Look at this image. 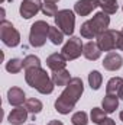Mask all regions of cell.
Instances as JSON below:
<instances>
[{"instance_id": "5b68a950", "label": "cell", "mask_w": 123, "mask_h": 125, "mask_svg": "<svg viewBox=\"0 0 123 125\" xmlns=\"http://www.w3.org/2000/svg\"><path fill=\"white\" fill-rule=\"evenodd\" d=\"M0 39L4 45L13 48L20 44V33L12 25V22L3 19L0 23Z\"/></svg>"}, {"instance_id": "7a4b0ae2", "label": "cell", "mask_w": 123, "mask_h": 125, "mask_svg": "<svg viewBox=\"0 0 123 125\" xmlns=\"http://www.w3.org/2000/svg\"><path fill=\"white\" fill-rule=\"evenodd\" d=\"M25 80L31 87L36 89L42 94H51L55 87L52 79L42 67H33L29 70H25Z\"/></svg>"}, {"instance_id": "484cf974", "label": "cell", "mask_w": 123, "mask_h": 125, "mask_svg": "<svg viewBox=\"0 0 123 125\" xmlns=\"http://www.w3.org/2000/svg\"><path fill=\"white\" fill-rule=\"evenodd\" d=\"M90 118L94 124H100L103 119H106V112L100 108H93L91 114H90Z\"/></svg>"}, {"instance_id": "83f0119b", "label": "cell", "mask_w": 123, "mask_h": 125, "mask_svg": "<svg viewBox=\"0 0 123 125\" xmlns=\"http://www.w3.org/2000/svg\"><path fill=\"white\" fill-rule=\"evenodd\" d=\"M98 125H116V124H114V121L112 118H106V119H103Z\"/></svg>"}, {"instance_id": "f1b7e54d", "label": "cell", "mask_w": 123, "mask_h": 125, "mask_svg": "<svg viewBox=\"0 0 123 125\" xmlns=\"http://www.w3.org/2000/svg\"><path fill=\"white\" fill-rule=\"evenodd\" d=\"M117 48L123 51V35L120 33V38H119V44H117Z\"/></svg>"}, {"instance_id": "1f68e13d", "label": "cell", "mask_w": 123, "mask_h": 125, "mask_svg": "<svg viewBox=\"0 0 123 125\" xmlns=\"http://www.w3.org/2000/svg\"><path fill=\"white\" fill-rule=\"evenodd\" d=\"M119 97H120V99L123 100V87L120 89V92H119Z\"/></svg>"}, {"instance_id": "5bb4252c", "label": "cell", "mask_w": 123, "mask_h": 125, "mask_svg": "<svg viewBox=\"0 0 123 125\" xmlns=\"http://www.w3.org/2000/svg\"><path fill=\"white\" fill-rule=\"evenodd\" d=\"M46 65H48L52 71L62 70V68H65V65H67V58H65L62 54L54 52V54H51V55L46 58Z\"/></svg>"}, {"instance_id": "3957f363", "label": "cell", "mask_w": 123, "mask_h": 125, "mask_svg": "<svg viewBox=\"0 0 123 125\" xmlns=\"http://www.w3.org/2000/svg\"><path fill=\"white\" fill-rule=\"evenodd\" d=\"M110 25V18L107 13L104 12H98L93 16V19L90 21H86L81 28H80V32H81V36L86 38V39H93V38H97L100 33H103L104 31H107Z\"/></svg>"}, {"instance_id": "4316f807", "label": "cell", "mask_w": 123, "mask_h": 125, "mask_svg": "<svg viewBox=\"0 0 123 125\" xmlns=\"http://www.w3.org/2000/svg\"><path fill=\"white\" fill-rule=\"evenodd\" d=\"M41 10L45 16H52V18H55V15L58 13V9H57L55 3H44Z\"/></svg>"}, {"instance_id": "ac0fdd59", "label": "cell", "mask_w": 123, "mask_h": 125, "mask_svg": "<svg viewBox=\"0 0 123 125\" xmlns=\"http://www.w3.org/2000/svg\"><path fill=\"white\" fill-rule=\"evenodd\" d=\"M122 87H123V79H122V77H112V79L107 82L106 93L119 96V92H120V89H122Z\"/></svg>"}, {"instance_id": "f546056e", "label": "cell", "mask_w": 123, "mask_h": 125, "mask_svg": "<svg viewBox=\"0 0 123 125\" xmlns=\"http://www.w3.org/2000/svg\"><path fill=\"white\" fill-rule=\"evenodd\" d=\"M48 125H64L61 121H58V119H52V121H49Z\"/></svg>"}, {"instance_id": "2e32d148", "label": "cell", "mask_w": 123, "mask_h": 125, "mask_svg": "<svg viewBox=\"0 0 123 125\" xmlns=\"http://www.w3.org/2000/svg\"><path fill=\"white\" fill-rule=\"evenodd\" d=\"M119 106V97L116 94H107L101 100V108L106 114H113Z\"/></svg>"}, {"instance_id": "9a60e30c", "label": "cell", "mask_w": 123, "mask_h": 125, "mask_svg": "<svg viewBox=\"0 0 123 125\" xmlns=\"http://www.w3.org/2000/svg\"><path fill=\"white\" fill-rule=\"evenodd\" d=\"M25 92L20 87H10L7 90V100L13 106H20L25 102Z\"/></svg>"}, {"instance_id": "277c9868", "label": "cell", "mask_w": 123, "mask_h": 125, "mask_svg": "<svg viewBox=\"0 0 123 125\" xmlns=\"http://www.w3.org/2000/svg\"><path fill=\"white\" fill-rule=\"evenodd\" d=\"M49 29L51 26L45 22V21H36L31 26V32H29V44L33 48H39L44 47L46 42V38L49 35Z\"/></svg>"}, {"instance_id": "9c48e42d", "label": "cell", "mask_w": 123, "mask_h": 125, "mask_svg": "<svg viewBox=\"0 0 123 125\" xmlns=\"http://www.w3.org/2000/svg\"><path fill=\"white\" fill-rule=\"evenodd\" d=\"M42 9V3L41 0H23L20 3V7H19V12H20V16L23 19H31L33 18L39 10Z\"/></svg>"}, {"instance_id": "d4e9b609", "label": "cell", "mask_w": 123, "mask_h": 125, "mask_svg": "<svg viewBox=\"0 0 123 125\" xmlns=\"http://www.w3.org/2000/svg\"><path fill=\"white\" fill-rule=\"evenodd\" d=\"M33 67H41L39 57H36V55H28V57H25L23 58V68L29 70V68H33Z\"/></svg>"}, {"instance_id": "4dcf8cb0", "label": "cell", "mask_w": 123, "mask_h": 125, "mask_svg": "<svg viewBox=\"0 0 123 125\" xmlns=\"http://www.w3.org/2000/svg\"><path fill=\"white\" fill-rule=\"evenodd\" d=\"M45 3H57V1H60V0H44Z\"/></svg>"}, {"instance_id": "ba28073f", "label": "cell", "mask_w": 123, "mask_h": 125, "mask_svg": "<svg viewBox=\"0 0 123 125\" xmlns=\"http://www.w3.org/2000/svg\"><path fill=\"white\" fill-rule=\"evenodd\" d=\"M119 38H120V32L114 31V29H107L103 33H100L97 36V44L101 48V51H113L117 48L119 44Z\"/></svg>"}, {"instance_id": "ffe728a7", "label": "cell", "mask_w": 123, "mask_h": 125, "mask_svg": "<svg viewBox=\"0 0 123 125\" xmlns=\"http://www.w3.org/2000/svg\"><path fill=\"white\" fill-rule=\"evenodd\" d=\"M101 82H103V76H101L100 71H97V70L90 71V74H88V84H90V87L93 90H98L100 86H101Z\"/></svg>"}, {"instance_id": "e0dca14e", "label": "cell", "mask_w": 123, "mask_h": 125, "mask_svg": "<svg viewBox=\"0 0 123 125\" xmlns=\"http://www.w3.org/2000/svg\"><path fill=\"white\" fill-rule=\"evenodd\" d=\"M52 82L55 86H67L70 82H71V74L68 70L62 68V70H57V71H52V76H51Z\"/></svg>"}, {"instance_id": "d6a6232c", "label": "cell", "mask_w": 123, "mask_h": 125, "mask_svg": "<svg viewBox=\"0 0 123 125\" xmlns=\"http://www.w3.org/2000/svg\"><path fill=\"white\" fill-rule=\"evenodd\" d=\"M119 118H120V121H122V122H123V111H122V112H120V114H119Z\"/></svg>"}, {"instance_id": "d6986e66", "label": "cell", "mask_w": 123, "mask_h": 125, "mask_svg": "<svg viewBox=\"0 0 123 125\" xmlns=\"http://www.w3.org/2000/svg\"><path fill=\"white\" fill-rule=\"evenodd\" d=\"M98 6L101 7V12L107 15H113L117 12V0H98Z\"/></svg>"}, {"instance_id": "8fae6325", "label": "cell", "mask_w": 123, "mask_h": 125, "mask_svg": "<svg viewBox=\"0 0 123 125\" xmlns=\"http://www.w3.org/2000/svg\"><path fill=\"white\" fill-rule=\"evenodd\" d=\"M96 7H98V0H78L74 4V12L80 16H88Z\"/></svg>"}, {"instance_id": "7c38bea8", "label": "cell", "mask_w": 123, "mask_h": 125, "mask_svg": "<svg viewBox=\"0 0 123 125\" xmlns=\"http://www.w3.org/2000/svg\"><path fill=\"white\" fill-rule=\"evenodd\" d=\"M28 118V109L23 106H16L15 109H12V112L9 114L7 119L12 125H22Z\"/></svg>"}, {"instance_id": "30bf717a", "label": "cell", "mask_w": 123, "mask_h": 125, "mask_svg": "<svg viewBox=\"0 0 123 125\" xmlns=\"http://www.w3.org/2000/svg\"><path fill=\"white\" fill-rule=\"evenodd\" d=\"M122 65H123L122 55L117 54V52H113V51H110V52L104 57V60H103V67H104L106 70H109V71L120 70Z\"/></svg>"}, {"instance_id": "603a6c76", "label": "cell", "mask_w": 123, "mask_h": 125, "mask_svg": "<svg viewBox=\"0 0 123 125\" xmlns=\"http://www.w3.org/2000/svg\"><path fill=\"white\" fill-rule=\"evenodd\" d=\"M22 68H23V61L19 60V58H12V60H9L6 62V70L9 73H12V74L19 73Z\"/></svg>"}, {"instance_id": "cb8c5ba5", "label": "cell", "mask_w": 123, "mask_h": 125, "mask_svg": "<svg viewBox=\"0 0 123 125\" xmlns=\"http://www.w3.org/2000/svg\"><path fill=\"white\" fill-rule=\"evenodd\" d=\"M71 122H72V125H87L88 124V116L84 111H78L72 115Z\"/></svg>"}, {"instance_id": "4fadbf2b", "label": "cell", "mask_w": 123, "mask_h": 125, "mask_svg": "<svg viewBox=\"0 0 123 125\" xmlns=\"http://www.w3.org/2000/svg\"><path fill=\"white\" fill-rule=\"evenodd\" d=\"M83 55H84L87 60H90V61H96V60H98V58H100V55H101V48L98 47V44H97V42L90 41V42L84 44Z\"/></svg>"}, {"instance_id": "7402d4cb", "label": "cell", "mask_w": 123, "mask_h": 125, "mask_svg": "<svg viewBox=\"0 0 123 125\" xmlns=\"http://www.w3.org/2000/svg\"><path fill=\"white\" fill-rule=\"evenodd\" d=\"M25 108L28 109V112H31L32 115H36L42 111V102L39 99H35V97H31L26 100L25 103Z\"/></svg>"}, {"instance_id": "8992f818", "label": "cell", "mask_w": 123, "mask_h": 125, "mask_svg": "<svg viewBox=\"0 0 123 125\" xmlns=\"http://www.w3.org/2000/svg\"><path fill=\"white\" fill-rule=\"evenodd\" d=\"M55 26H58L64 35L71 36L74 33V26H75V15L72 10L70 9H62L58 10V13L55 15Z\"/></svg>"}, {"instance_id": "6da1fadb", "label": "cell", "mask_w": 123, "mask_h": 125, "mask_svg": "<svg viewBox=\"0 0 123 125\" xmlns=\"http://www.w3.org/2000/svg\"><path fill=\"white\" fill-rule=\"evenodd\" d=\"M83 92H84L83 80L80 77H72L71 82L65 86L64 92L60 94V97L55 100V109H57V112H60L62 115H68L74 109L75 103L80 100Z\"/></svg>"}, {"instance_id": "52a82bcc", "label": "cell", "mask_w": 123, "mask_h": 125, "mask_svg": "<svg viewBox=\"0 0 123 125\" xmlns=\"http://www.w3.org/2000/svg\"><path fill=\"white\" fill-rule=\"evenodd\" d=\"M83 48H84V45H83L81 38H78V36H71V38L65 42V45L62 47L61 54L67 58V61H72V60H77V58L83 54Z\"/></svg>"}, {"instance_id": "44dd1931", "label": "cell", "mask_w": 123, "mask_h": 125, "mask_svg": "<svg viewBox=\"0 0 123 125\" xmlns=\"http://www.w3.org/2000/svg\"><path fill=\"white\" fill-rule=\"evenodd\" d=\"M48 38L51 39V42H52L54 45H61L62 41H64V32H62L58 26H51Z\"/></svg>"}]
</instances>
